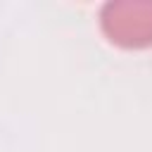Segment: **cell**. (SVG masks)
I'll return each mask as SVG.
<instances>
[{
	"label": "cell",
	"instance_id": "1",
	"mask_svg": "<svg viewBox=\"0 0 152 152\" xmlns=\"http://www.w3.org/2000/svg\"><path fill=\"white\" fill-rule=\"evenodd\" d=\"M104 36L128 50L152 45V0H109L100 10Z\"/></svg>",
	"mask_w": 152,
	"mask_h": 152
}]
</instances>
